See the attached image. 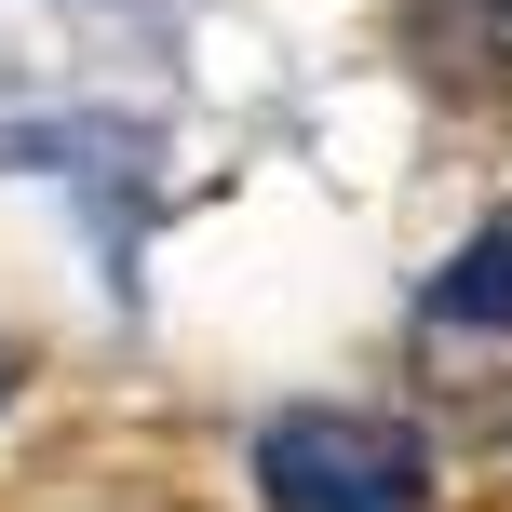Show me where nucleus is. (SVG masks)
<instances>
[{"label": "nucleus", "mask_w": 512, "mask_h": 512, "mask_svg": "<svg viewBox=\"0 0 512 512\" xmlns=\"http://www.w3.org/2000/svg\"><path fill=\"white\" fill-rule=\"evenodd\" d=\"M256 499L270 512H418L432 459H418V432H391L364 405H283L256 432Z\"/></svg>", "instance_id": "obj_1"}, {"label": "nucleus", "mask_w": 512, "mask_h": 512, "mask_svg": "<svg viewBox=\"0 0 512 512\" xmlns=\"http://www.w3.org/2000/svg\"><path fill=\"white\" fill-rule=\"evenodd\" d=\"M0 391H14V364H0Z\"/></svg>", "instance_id": "obj_4"}, {"label": "nucleus", "mask_w": 512, "mask_h": 512, "mask_svg": "<svg viewBox=\"0 0 512 512\" xmlns=\"http://www.w3.org/2000/svg\"><path fill=\"white\" fill-rule=\"evenodd\" d=\"M432 324H459V337H512V203L472 230V256L432 283Z\"/></svg>", "instance_id": "obj_3"}, {"label": "nucleus", "mask_w": 512, "mask_h": 512, "mask_svg": "<svg viewBox=\"0 0 512 512\" xmlns=\"http://www.w3.org/2000/svg\"><path fill=\"white\" fill-rule=\"evenodd\" d=\"M418 41H432V68H445V81L512 95V0H418Z\"/></svg>", "instance_id": "obj_2"}]
</instances>
